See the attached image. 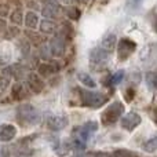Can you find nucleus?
Wrapping results in <instances>:
<instances>
[{"mask_svg": "<svg viewBox=\"0 0 157 157\" xmlns=\"http://www.w3.org/2000/svg\"><path fill=\"white\" fill-rule=\"evenodd\" d=\"M17 116H18V119L21 120L22 123L29 124V125L40 124V121H41L40 112L33 105H30V103H25V105L18 106V109H17Z\"/></svg>", "mask_w": 157, "mask_h": 157, "instance_id": "2", "label": "nucleus"}, {"mask_svg": "<svg viewBox=\"0 0 157 157\" xmlns=\"http://www.w3.org/2000/svg\"><path fill=\"white\" fill-rule=\"evenodd\" d=\"M156 149H157V138H150L149 141H146L144 144V150L145 152L153 153V152H156Z\"/></svg>", "mask_w": 157, "mask_h": 157, "instance_id": "20", "label": "nucleus"}, {"mask_svg": "<svg viewBox=\"0 0 157 157\" xmlns=\"http://www.w3.org/2000/svg\"><path fill=\"white\" fill-rule=\"evenodd\" d=\"M41 3L44 6H59L58 0H41Z\"/></svg>", "mask_w": 157, "mask_h": 157, "instance_id": "32", "label": "nucleus"}, {"mask_svg": "<svg viewBox=\"0 0 157 157\" xmlns=\"http://www.w3.org/2000/svg\"><path fill=\"white\" fill-rule=\"evenodd\" d=\"M40 30L43 33H46V35H52V33H55V30H57V25L52 21H50V19H44L40 24Z\"/></svg>", "mask_w": 157, "mask_h": 157, "instance_id": "16", "label": "nucleus"}, {"mask_svg": "<svg viewBox=\"0 0 157 157\" xmlns=\"http://www.w3.org/2000/svg\"><path fill=\"white\" fill-rule=\"evenodd\" d=\"M116 40H117L116 35L110 33V35H108V36H105V37H103V40L101 41V47H99V48H102L103 51H106V52H109V54H110V52L114 50Z\"/></svg>", "mask_w": 157, "mask_h": 157, "instance_id": "12", "label": "nucleus"}, {"mask_svg": "<svg viewBox=\"0 0 157 157\" xmlns=\"http://www.w3.org/2000/svg\"><path fill=\"white\" fill-rule=\"evenodd\" d=\"M145 80H146V84L147 87H149V90H155L156 88V75L153 73V72H149V73H146V76H145Z\"/></svg>", "mask_w": 157, "mask_h": 157, "instance_id": "22", "label": "nucleus"}, {"mask_svg": "<svg viewBox=\"0 0 157 157\" xmlns=\"http://www.w3.org/2000/svg\"><path fill=\"white\" fill-rule=\"evenodd\" d=\"M65 13H66V15L72 19H78V17H80V10H78L77 7H75V6H69V7H66Z\"/></svg>", "mask_w": 157, "mask_h": 157, "instance_id": "21", "label": "nucleus"}, {"mask_svg": "<svg viewBox=\"0 0 157 157\" xmlns=\"http://www.w3.org/2000/svg\"><path fill=\"white\" fill-rule=\"evenodd\" d=\"M77 78L80 80V83L84 84L86 87H91V88H94V87L97 86V84H95V81H94V78L90 76V75L83 73V72H80V73L77 75Z\"/></svg>", "mask_w": 157, "mask_h": 157, "instance_id": "18", "label": "nucleus"}, {"mask_svg": "<svg viewBox=\"0 0 157 157\" xmlns=\"http://www.w3.org/2000/svg\"><path fill=\"white\" fill-rule=\"evenodd\" d=\"M124 73H125L124 71H119V72H116V73H113V76H110V83L109 84H112V86H117V84L124 78Z\"/></svg>", "mask_w": 157, "mask_h": 157, "instance_id": "23", "label": "nucleus"}, {"mask_svg": "<svg viewBox=\"0 0 157 157\" xmlns=\"http://www.w3.org/2000/svg\"><path fill=\"white\" fill-rule=\"evenodd\" d=\"M136 48V44L134 43L132 40L127 37H123L121 40L119 41V48H117V52H119V59H127Z\"/></svg>", "mask_w": 157, "mask_h": 157, "instance_id": "5", "label": "nucleus"}, {"mask_svg": "<svg viewBox=\"0 0 157 157\" xmlns=\"http://www.w3.org/2000/svg\"><path fill=\"white\" fill-rule=\"evenodd\" d=\"M26 36H28V39H30V40H32L35 44H39L41 40H43V39H41V36L37 35V33H35V32H26Z\"/></svg>", "mask_w": 157, "mask_h": 157, "instance_id": "26", "label": "nucleus"}, {"mask_svg": "<svg viewBox=\"0 0 157 157\" xmlns=\"http://www.w3.org/2000/svg\"><path fill=\"white\" fill-rule=\"evenodd\" d=\"M61 2H62V3H69L71 0H61Z\"/></svg>", "mask_w": 157, "mask_h": 157, "instance_id": "36", "label": "nucleus"}, {"mask_svg": "<svg viewBox=\"0 0 157 157\" xmlns=\"http://www.w3.org/2000/svg\"><path fill=\"white\" fill-rule=\"evenodd\" d=\"M48 48H50L51 55H54V57H62L65 54V39L62 36H55L50 41Z\"/></svg>", "mask_w": 157, "mask_h": 157, "instance_id": "8", "label": "nucleus"}, {"mask_svg": "<svg viewBox=\"0 0 157 157\" xmlns=\"http://www.w3.org/2000/svg\"><path fill=\"white\" fill-rule=\"evenodd\" d=\"M83 128L87 131V132H90L92 135V134L97 132V130H98V123L97 121H87L86 124L83 125Z\"/></svg>", "mask_w": 157, "mask_h": 157, "instance_id": "24", "label": "nucleus"}, {"mask_svg": "<svg viewBox=\"0 0 157 157\" xmlns=\"http://www.w3.org/2000/svg\"><path fill=\"white\" fill-rule=\"evenodd\" d=\"M123 113H124V105L120 101H116L105 109L101 116V121L103 125H112L119 120V117L123 116Z\"/></svg>", "mask_w": 157, "mask_h": 157, "instance_id": "3", "label": "nucleus"}, {"mask_svg": "<svg viewBox=\"0 0 157 157\" xmlns=\"http://www.w3.org/2000/svg\"><path fill=\"white\" fill-rule=\"evenodd\" d=\"M10 33H11V36H17L18 35V29H17V28H10Z\"/></svg>", "mask_w": 157, "mask_h": 157, "instance_id": "35", "label": "nucleus"}, {"mask_svg": "<svg viewBox=\"0 0 157 157\" xmlns=\"http://www.w3.org/2000/svg\"><path fill=\"white\" fill-rule=\"evenodd\" d=\"M141 121H142V119L138 113H135V112H128L127 114H124V116L121 117V127L127 131H132L141 124Z\"/></svg>", "mask_w": 157, "mask_h": 157, "instance_id": "7", "label": "nucleus"}, {"mask_svg": "<svg viewBox=\"0 0 157 157\" xmlns=\"http://www.w3.org/2000/svg\"><path fill=\"white\" fill-rule=\"evenodd\" d=\"M142 2H144V0H127V7L132 8V10L134 8H138Z\"/></svg>", "mask_w": 157, "mask_h": 157, "instance_id": "27", "label": "nucleus"}, {"mask_svg": "<svg viewBox=\"0 0 157 157\" xmlns=\"http://www.w3.org/2000/svg\"><path fill=\"white\" fill-rule=\"evenodd\" d=\"M59 6H44L41 8V14L44 18H55L59 13Z\"/></svg>", "mask_w": 157, "mask_h": 157, "instance_id": "14", "label": "nucleus"}, {"mask_svg": "<svg viewBox=\"0 0 157 157\" xmlns=\"http://www.w3.org/2000/svg\"><path fill=\"white\" fill-rule=\"evenodd\" d=\"M24 97H26V90L21 83L14 84L13 87V98L14 99H22Z\"/></svg>", "mask_w": 157, "mask_h": 157, "instance_id": "17", "label": "nucleus"}, {"mask_svg": "<svg viewBox=\"0 0 157 157\" xmlns=\"http://www.w3.org/2000/svg\"><path fill=\"white\" fill-rule=\"evenodd\" d=\"M57 72V66L54 65V63H41L40 66H39V75L43 77H50L52 73H55Z\"/></svg>", "mask_w": 157, "mask_h": 157, "instance_id": "13", "label": "nucleus"}, {"mask_svg": "<svg viewBox=\"0 0 157 157\" xmlns=\"http://www.w3.org/2000/svg\"><path fill=\"white\" fill-rule=\"evenodd\" d=\"M26 6L30 10H39V4L36 0H29V2H26Z\"/></svg>", "mask_w": 157, "mask_h": 157, "instance_id": "31", "label": "nucleus"}, {"mask_svg": "<svg viewBox=\"0 0 157 157\" xmlns=\"http://www.w3.org/2000/svg\"><path fill=\"white\" fill-rule=\"evenodd\" d=\"M19 46H21V51L24 55H28V52H29V43H28L26 40H22L19 41Z\"/></svg>", "mask_w": 157, "mask_h": 157, "instance_id": "29", "label": "nucleus"}, {"mask_svg": "<svg viewBox=\"0 0 157 157\" xmlns=\"http://www.w3.org/2000/svg\"><path fill=\"white\" fill-rule=\"evenodd\" d=\"M28 78V86H29V88L32 90L33 92H36V94H40L41 91H43L44 88V83L43 80L40 78V76L36 73H29L26 76Z\"/></svg>", "mask_w": 157, "mask_h": 157, "instance_id": "11", "label": "nucleus"}, {"mask_svg": "<svg viewBox=\"0 0 157 157\" xmlns=\"http://www.w3.org/2000/svg\"><path fill=\"white\" fill-rule=\"evenodd\" d=\"M7 4L8 6H15V7H21L22 6V3H21V0H7Z\"/></svg>", "mask_w": 157, "mask_h": 157, "instance_id": "33", "label": "nucleus"}, {"mask_svg": "<svg viewBox=\"0 0 157 157\" xmlns=\"http://www.w3.org/2000/svg\"><path fill=\"white\" fill-rule=\"evenodd\" d=\"M78 97H80V103L86 108H92L98 109L102 108L106 102L109 101V97L102 92L97 91H88V90L80 88L78 90Z\"/></svg>", "mask_w": 157, "mask_h": 157, "instance_id": "1", "label": "nucleus"}, {"mask_svg": "<svg viewBox=\"0 0 157 157\" xmlns=\"http://www.w3.org/2000/svg\"><path fill=\"white\" fill-rule=\"evenodd\" d=\"M10 13V6L8 4H0V17H7Z\"/></svg>", "mask_w": 157, "mask_h": 157, "instance_id": "28", "label": "nucleus"}, {"mask_svg": "<svg viewBox=\"0 0 157 157\" xmlns=\"http://www.w3.org/2000/svg\"><path fill=\"white\" fill-rule=\"evenodd\" d=\"M8 84H10V78H7L6 76L0 75V95L4 94V91L7 90Z\"/></svg>", "mask_w": 157, "mask_h": 157, "instance_id": "25", "label": "nucleus"}, {"mask_svg": "<svg viewBox=\"0 0 157 157\" xmlns=\"http://www.w3.org/2000/svg\"><path fill=\"white\" fill-rule=\"evenodd\" d=\"M24 14H22V11L19 10V8H17V10H14L13 13L10 14V21L13 22V24L15 25H21L22 21H24Z\"/></svg>", "mask_w": 157, "mask_h": 157, "instance_id": "19", "label": "nucleus"}, {"mask_svg": "<svg viewBox=\"0 0 157 157\" xmlns=\"http://www.w3.org/2000/svg\"><path fill=\"white\" fill-rule=\"evenodd\" d=\"M109 52L103 51L102 48H92L91 52H90V62H91V65L94 66V68H102V66H105L106 63H108L109 61Z\"/></svg>", "mask_w": 157, "mask_h": 157, "instance_id": "4", "label": "nucleus"}, {"mask_svg": "<svg viewBox=\"0 0 157 157\" xmlns=\"http://www.w3.org/2000/svg\"><path fill=\"white\" fill-rule=\"evenodd\" d=\"M17 128L13 124H2L0 125V141L2 142H10L15 138Z\"/></svg>", "mask_w": 157, "mask_h": 157, "instance_id": "10", "label": "nucleus"}, {"mask_svg": "<svg viewBox=\"0 0 157 157\" xmlns=\"http://www.w3.org/2000/svg\"><path fill=\"white\" fill-rule=\"evenodd\" d=\"M68 124V119L63 116H57V114H47L46 116V125L52 131H61Z\"/></svg>", "mask_w": 157, "mask_h": 157, "instance_id": "6", "label": "nucleus"}, {"mask_svg": "<svg viewBox=\"0 0 157 157\" xmlns=\"http://www.w3.org/2000/svg\"><path fill=\"white\" fill-rule=\"evenodd\" d=\"M32 149L29 147V138H22L14 147V156L15 157H29L32 156Z\"/></svg>", "mask_w": 157, "mask_h": 157, "instance_id": "9", "label": "nucleus"}, {"mask_svg": "<svg viewBox=\"0 0 157 157\" xmlns=\"http://www.w3.org/2000/svg\"><path fill=\"white\" fill-rule=\"evenodd\" d=\"M39 24V17L36 13H33V11H29V13L25 14V25H26L28 28H30V29H35L36 26H37Z\"/></svg>", "mask_w": 157, "mask_h": 157, "instance_id": "15", "label": "nucleus"}, {"mask_svg": "<svg viewBox=\"0 0 157 157\" xmlns=\"http://www.w3.org/2000/svg\"><path fill=\"white\" fill-rule=\"evenodd\" d=\"M134 95H135V90L134 88H127L125 90V101H127V102H131V101H132Z\"/></svg>", "mask_w": 157, "mask_h": 157, "instance_id": "30", "label": "nucleus"}, {"mask_svg": "<svg viewBox=\"0 0 157 157\" xmlns=\"http://www.w3.org/2000/svg\"><path fill=\"white\" fill-rule=\"evenodd\" d=\"M6 29H7V24H6V21L3 18H0V33L4 32Z\"/></svg>", "mask_w": 157, "mask_h": 157, "instance_id": "34", "label": "nucleus"}]
</instances>
